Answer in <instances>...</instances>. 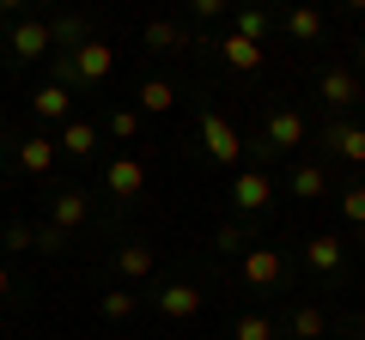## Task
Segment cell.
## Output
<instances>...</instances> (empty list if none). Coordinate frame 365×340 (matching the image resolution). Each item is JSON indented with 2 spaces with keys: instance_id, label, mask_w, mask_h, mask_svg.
Masks as SVG:
<instances>
[{
  "instance_id": "cell-15",
  "label": "cell",
  "mask_w": 365,
  "mask_h": 340,
  "mask_svg": "<svg viewBox=\"0 0 365 340\" xmlns=\"http://www.w3.org/2000/svg\"><path fill=\"white\" fill-rule=\"evenodd\" d=\"M140 37H146V49H158V55H189V49H195V37H189L177 18H153Z\"/></svg>"
},
{
  "instance_id": "cell-35",
  "label": "cell",
  "mask_w": 365,
  "mask_h": 340,
  "mask_svg": "<svg viewBox=\"0 0 365 340\" xmlns=\"http://www.w3.org/2000/svg\"><path fill=\"white\" fill-rule=\"evenodd\" d=\"M347 340H365V322H353V328H347Z\"/></svg>"
},
{
  "instance_id": "cell-30",
  "label": "cell",
  "mask_w": 365,
  "mask_h": 340,
  "mask_svg": "<svg viewBox=\"0 0 365 340\" xmlns=\"http://www.w3.org/2000/svg\"><path fill=\"white\" fill-rule=\"evenodd\" d=\"M31 249H37V255H61V249H67V231L43 225V231H31Z\"/></svg>"
},
{
  "instance_id": "cell-7",
  "label": "cell",
  "mask_w": 365,
  "mask_h": 340,
  "mask_svg": "<svg viewBox=\"0 0 365 340\" xmlns=\"http://www.w3.org/2000/svg\"><path fill=\"white\" fill-rule=\"evenodd\" d=\"M317 140H323V152L341 158V164H365V122H323Z\"/></svg>"
},
{
  "instance_id": "cell-1",
  "label": "cell",
  "mask_w": 365,
  "mask_h": 340,
  "mask_svg": "<svg viewBox=\"0 0 365 340\" xmlns=\"http://www.w3.org/2000/svg\"><path fill=\"white\" fill-rule=\"evenodd\" d=\"M49 67H55V85L61 92H104L110 73H116V49L104 37H91L73 55H49Z\"/></svg>"
},
{
  "instance_id": "cell-4",
  "label": "cell",
  "mask_w": 365,
  "mask_h": 340,
  "mask_svg": "<svg viewBox=\"0 0 365 340\" xmlns=\"http://www.w3.org/2000/svg\"><path fill=\"white\" fill-rule=\"evenodd\" d=\"M201 146H207V158L213 164H237V158H244V134L232 128V122L220 116V110H201Z\"/></svg>"
},
{
  "instance_id": "cell-9",
  "label": "cell",
  "mask_w": 365,
  "mask_h": 340,
  "mask_svg": "<svg viewBox=\"0 0 365 340\" xmlns=\"http://www.w3.org/2000/svg\"><path fill=\"white\" fill-rule=\"evenodd\" d=\"M153 304H158V316H170V322H195L201 304H207V292L189 286V280H170L165 292H153Z\"/></svg>"
},
{
  "instance_id": "cell-20",
  "label": "cell",
  "mask_w": 365,
  "mask_h": 340,
  "mask_svg": "<svg viewBox=\"0 0 365 340\" xmlns=\"http://www.w3.org/2000/svg\"><path fill=\"white\" fill-rule=\"evenodd\" d=\"M280 25H287V37H299V43H317V37H323V13H317V6H292Z\"/></svg>"
},
{
  "instance_id": "cell-3",
  "label": "cell",
  "mask_w": 365,
  "mask_h": 340,
  "mask_svg": "<svg viewBox=\"0 0 365 340\" xmlns=\"http://www.w3.org/2000/svg\"><path fill=\"white\" fill-rule=\"evenodd\" d=\"M237 274H244L256 292H274V286H287V255H280L274 243H256V249L237 255Z\"/></svg>"
},
{
  "instance_id": "cell-10",
  "label": "cell",
  "mask_w": 365,
  "mask_h": 340,
  "mask_svg": "<svg viewBox=\"0 0 365 340\" xmlns=\"http://www.w3.org/2000/svg\"><path fill=\"white\" fill-rule=\"evenodd\" d=\"M262 146H268L274 158L292 152V146H304V116H299V110H287V104H274L268 110V128H262Z\"/></svg>"
},
{
  "instance_id": "cell-36",
  "label": "cell",
  "mask_w": 365,
  "mask_h": 340,
  "mask_svg": "<svg viewBox=\"0 0 365 340\" xmlns=\"http://www.w3.org/2000/svg\"><path fill=\"white\" fill-rule=\"evenodd\" d=\"M353 237H359V243H365V225H359V231H353Z\"/></svg>"
},
{
  "instance_id": "cell-19",
  "label": "cell",
  "mask_w": 365,
  "mask_h": 340,
  "mask_svg": "<svg viewBox=\"0 0 365 340\" xmlns=\"http://www.w3.org/2000/svg\"><path fill=\"white\" fill-rule=\"evenodd\" d=\"M220 55H225L232 73H262V43L237 37V31H225V37H220Z\"/></svg>"
},
{
  "instance_id": "cell-2",
  "label": "cell",
  "mask_w": 365,
  "mask_h": 340,
  "mask_svg": "<svg viewBox=\"0 0 365 340\" xmlns=\"http://www.w3.org/2000/svg\"><path fill=\"white\" fill-rule=\"evenodd\" d=\"M317 97H323L329 110H359L365 104V79L353 73L347 61H329L323 73H317Z\"/></svg>"
},
{
  "instance_id": "cell-29",
  "label": "cell",
  "mask_w": 365,
  "mask_h": 340,
  "mask_svg": "<svg viewBox=\"0 0 365 340\" xmlns=\"http://www.w3.org/2000/svg\"><path fill=\"white\" fill-rule=\"evenodd\" d=\"M104 134H110V140H134V134H140V110H110Z\"/></svg>"
},
{
  "instance_id": "cell-28",
  "label": "cell",
  "mask_w": 365,
  "mask_h": 340,
  "mask_svg": "<svg viewBox=\"0 0 365 340\" xmlns=\"http://www.w3.org/2000/svg\"><path fill=\"white\" fill-rule=\"evenodd\" d=\"M232 31H237V37H250V43H262V37L274 31V18L256 6V13H237V18H232Z\"/></svg>"
},
{
  "instance_id": "cell-8",
  "label": "cell",
  "mask_w": 365,
  "mask_h": 340,
  "mask_svg": "<svg viewBox=\"0 0 365 340\" xmlns=\"http://www.w3.org/2000/svg\"><path fill=\"white\" fill-rule=\"evenodd\" d=\"M268 201H274L268 170H237V176H232V207H237V219H256V213H268Z\"/></svg>"
},
{
  "instance_id": "cell-17",
  "label": "cell",
  "mask_w": 365,
  "mask_h": 340,
  "mask_svg": "<svg viewBox=\"0 0 365 340\" xmlns=\"http://www.w3.org/2000/svg\"><path fill=\"white\" fill-rule=\"evenodd\" d=\"M31 116L37 122H73V92H61V85H37V92H31Z\"/></svg>"
},
{
  "instance_id": "cell-34",
  "label": "cell",
  "mask_w": 365,
  "mask_h": 340,
  "mask_svg": "<svg viewBox=\"0 0 365 340\" xmlns=\"http://www.w3.org/2000/svg\"><path fill=\"white\" fill-rule=\"evenodd\" d=\"M13 292V262H0V298Z\"/></svg>"
},
{
  "instance_id": "cell-21",
  "label": "cell",
  "mask_w": 365,
  "mask_h": 340,
  "mask_svg": "<svg viewBox=\"0 0 365 340\" xmlns=\"http://www.w3.org/2000/svg\"><path fill=\"white\" fill-rule=\"evenodd\" d=\"M213 249H220V255H244V249H256V231H250L244 219H232V225L213 231Z\"/></svg>"
},
{
  "instance_id": "cell-37",
  "label": "cell",
  "mask_w": 365,
  "mask_h": 340,
  "mask_svg": "<svg viewBox=\"0 0 365 340\" xmlns=\"http://www.w3.org/2000/svg\"><path fill=\"white\" fill-rule=\"evenodd\" d=\"M0 140H6V122H0Z\"/></svg>"
},
{
  "instance_id": "cell-22",
  "label": "cell",
  "mask_w": 365,
  "mask_h": 340,
  "mask_svg": "<svg viewBox=\"0 0 365 340\" xmlns=\"http://www.w3.org/2000/svg\"><path fill=\"white\" fill-rule=\"evenodd\" d=\"M287 328H292V340H323V334H329V316H323V310H311V304H299Z\"/></svg>"
},
{
  "instance_id": "cell-12",
  "label": "cell",
  "mask_w": 365,
  "mask_h": 340,
  "mask_svg": "<svg viewBox=\"0 0 365 340\" xmlns=\"http://www.w3.org/2000/svg\"><path fill=\"white\" fill-rule=\"evenodd\" d=\"M86 219H91V195L86 188H61V195L49 201V225L55 231H79Z\"/></svg>"
},
{
  "instance_id": "cell-6",
  "label": "cell",
  "mask_w": 365,
  "mask_h": 340,
  "mask_svg": "<svg viewBox=\"0 0 365 340\" xmlns=\"http://www.w3.org/2000/svg\"><path fill=\"white\" fill-rule=\"evenodd\" d=\"M104 188H110V201H122V207H128V201H140L146 195V164L134 152H116L104 164Z\"/></svg>"
},
{
  "instance_id": "cell-24",
  "label": "cell",
  "mask_w": 365,
  "mask_h": 340,
  "mask_svg": "<svg viewBox=\"0 0 365 340\" xmlns=\"http://www.w3.org/2000/svg\"><path fill=\"white\" fill-rule=\"evenodd\" d=\"M323 188H329L323 164H292V195H299V201H317Z\"/></svg>"
},
{
  "instance_id": "cell-31",
  "label": "cell",
  "mask_w": 365,
  "mask_h": 340,
  "mask_svg": "<svg viewBox=\"0 0 365 340\" xmlns=\"http://www.w3.org/2000/svg\"><path fill=\"white\" fill-rule=\"evenodd\" d=\"M0 249H6V255H25L31 249V225H6V231H0Z\"/></svg>"
},
{
  "instance_id": "cell-5",
  "label": "cell",
  "mask_w": 365,
  "mask_h": 340,
  "mask_svg": "<svg viewBox=\"0 0 365 340\" xmlns=\"http://www.w3.org/2000/svg\"><path fill=\"white\" fill-rule=\"evenodd\" d=\"M6 61H49V18H13L6 31Z\"/></svg>"
},
{
  "instance_id": "cell-13",
  "label": "cell",
  "mask_w": 365,
  "mask_h": 340,
  "mask_svg": "<svg viewBox=\"0 0 365 340\" xmlns=\"http://www.w3.org/2000/svg\"><path fill=\"white\" fill-rule=\"evenodd\" d=\"M13 158L25 176H49L55 170V140L49 134H25V140H13Z\"/></svg>"
},
{
  "instance_id": "cell-16",
  "label": "cell",
  "mask_w": 365,
  "mask_h": 340,
  "mask_svg": "<svg viewBox=\"0 0 365 340\" xmlns=\"http://www.w3.org/2000/svg\"><path fill=\"white\" fill-rule=\"evenodd\" d=\"M110 267H116L122 280H146L158 267V255H153V243H140V237H128V243L116 249V255H110Z\"/></svg>"
},
{
  "instance_id": "cell-25",
  "label": "cell",
  "mask_w": 365,
  "mask_h": 340,
  "mask_svg": "<svg viewBox=\"0 0 365 340\" xmlns=\"http://www.w3.org/2000/svg\"><path fill=\"white\" fill-rule=\"evenodd\" d=\"M98 310H104V322H128V316L140 310V292H104Z\"/></svg>"
},
{
  "instance_id": "cell-23",
  "label": "cell",
  "mask_w": 365,
  "mask_h": 340,
  "mask_svg": "<svg viewBox=\"0 0 365 340\" xmlns=\"http://www.w3.org/2000/svg\"><path fill=\"white\" fill-rule=\"evenodd\" d=\"M170 104H177V85H170V79H146L140 85V110L146 116H165Z\"/></svg>"
},
{
  "instance_id": "cell-14",
  "label": "cell",
  "mask_w": 365,
  "mask_h": 340,
  "mask_svg": "<svg viewBox=\"0 0 365 340\" xmlns=\"http://www.w3.org/2000/svg\"><path fill=\"white\" fill-rule=\"evenodd\" d=\"M79 43H91V25L79 13H55L49 18V55H73Z\"/></svg>"
},
{
  "instance_id": "cell-33",
  "label": "cell",
  "mask_w": 365,
  "mask_h": 340,
  "mask_svg": "<svg viewBox=\"0 0 365 340\" xmlns=\"http://www.w3.org/2000/svg\"><path fill=\"white\" fill-rule=\"evenodd\" d=\"M347 67H353V73H365V37L353 43V61H347Z\"/></svg>"
},
{
  "instance_id": "cell-26",
  "label": "cell",
  "mask_w": 365,
  "mask_h": 340,
  "mask_svg": "<svg viewBox=\"0 0 365 340\" xmlns=\"http://www.w3.org/2000/svg\"><path fill=\"white\" fill-rule=\"evenodd\" d=\"M274 334H280V328H274V316H256V310L232 322V340H274Z\"/></svg>"
},
{
  "instance_id": "cell-32",
  "label": "cell",
  "mask_w": 365,
  "mask_h": 340,
  "mask_svg": "<svg viewBox=\"0 0 365 340\" xmlns=\"http://www.w3.org/2000/svg\"><path fill=\"white\" fill-rule=\"evenodd\" d=\"M220 13H225L220 0H189V18H195V25H213Z\"/></svg>"
},
{
  "instance_id": "cell-27",
  "label": "cell",
  "mask_w": 365,
  "mask_h": 340,
  "mask_svg": "<svg viewBox=\"0 0 365 340\" xmlns=\"http://www.w3.org/2000/svg\"><path fill=\"white\" fill-rule=\"evenodd\" d=\"M341 219H347L353 231L365 225V183H347V188H341Z\"/></svg>"
},
{
  "instance_id": "cell-11",
  "label": "cell",
  "mask_w": 365,
  "mask_h": 340,
  "mask_svg": "<svg viewBox=\"0 0 365 340\" xmlns=\"http://www.w3.org/2000/svg\"><path fill=\"white\" fill-rule=\"evenodd\" d=\"M341 262H347V243H341V237H329V231L304 237V267H311V274L335 280V274H341Z\"/></svg>"
},
{
  "instance_id": "cell-18",
  "label": "cell",
  "mask_w": 365,
  "mask_h": 340,
  "mask_svg": "<svg viewBox=\"0 0 365 340\" xmlns=\"http://www.w3.org/2000/svg\"><path fill=\"white\" fill-rule=\"evenodd\" d=\"M98 140H104V128H98V122H61V140H55V152H67V158H91V152H98Z\"/></svg>"
}]
</instances>
